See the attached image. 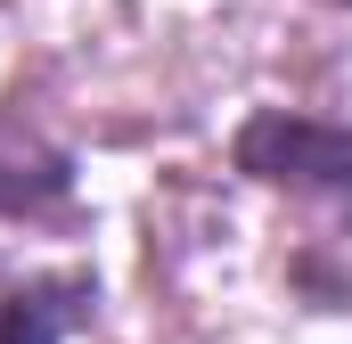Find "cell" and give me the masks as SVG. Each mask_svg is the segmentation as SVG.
I'll use <instances>...</instances> for the list:
<instances>
[{"mask_svg":"<svg viewBox=\"0 0 352 344\" xmlns=\"http://www.w3.org/2000/svg\"><path fill=\"white\" fill-rule=\"evenodd\" d=\"M238 156L263 180H352V131L303 123V115H263L238 140Z\"/></svg>","mask_w":352,"mask_h":344,"instance_id":"6da1fadb","label":"cell"},{"mask_svg":"<svg viewBox=\"0 0 352 344\" xmlns=\"http://www.w3.org/2000/svg\"><path fill=\"white\" fill-rule=\"evenodd\" d=\"M74 279H50V287H16L0 295V344H58L74 320Z\"/></svg>","mask_w":352,"mask_h":344,"instance_id":"7a4b0ae2","label":"cell"}]
</instances>
